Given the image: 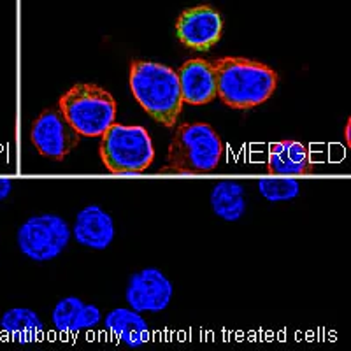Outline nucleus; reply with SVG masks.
I'll use <instances>...</instances> for the list:
<instances>
[{
    "label": "nucleus",
    "instance_id": "obj_1",
    "mask_svg": "<svg viewBox=\"0 0 351 351\" xmlns=\"http://www.w3.org/2000/svg\"><path fill=\"white\" fill-rule=\"evenodd\" d=\"M211 64L216 76V97L230 109L256 108L271 99L278 88V72L262 62L223 56Z\"/></svg>",
    "mask_w": 351,
    "mask_h": 351
},
{
    "label": "nucleus",
    "instance_id": "obj_2",
    "mask_svg": "<svg viewBox=\"0 0 351 351\" xmlns=\"http://www.w3.org/2000/svg\"><path fill=\"white\" fill-rule=\"evenodd\" d=\"M128 81L134 99L156 123L176 127L184 106L176 71L156 62L132 60Z\"/></svg>",
    "mask_w": 351,
    "mask_h": 351
},
{
    "label": "nucleus",
    "instance_id": "obj_3",
    "mask_svg": "<svg viewBox=\"0 0 351 351\" xmlns=\"http://www.w3.org/2000/svg\"><path fill=\"white\" fill-rule=\"evenodd\" d=\"M223 158V141L209 123H183L176 127L162 172L206 174L218 169Z\"/></svg>",
    "mask_w": 351,
    "mask_h": 351
},
{
    "label": "nucleus",
    "instance_id": "obj_4",
    "mask_svg": "<svg viewBox=\"0 0 351 351\" xmlns=\"http://www.w3.org/2000/svg\"><path fill=\"white\" fill-rule=\"evenodd\" d=\"M100 158L112 174H137L148 171L155 160L149 132L139 125L112 123L100 136Z\"/></svg>",
    "mask_w": 351,
    "mask_h": 351
},
{
    "label": "nucleus",
    "instance_id": "obj_5",
    "mask_svg": "<svg viewBox=\"0 0 351 351\" xmlns=\"http://www.w3.org/2000/svg\"><path fill=\"white\" fill-rule=\"evenodd\" d=\"M58 108L81 137H100L116 120L114 99L95 83H77L69 88Z\"/></svg>",
    "mask_w": 351,
    "mask_h": 351
},
{
    "label": "nucleus",
    "instance_id": "obj_6",
    "mask_svg": "<svg viewBox=\"0 0 351 351\" xmlns=\"http://www.w3.org/2000/svg\"><path fill=\"white\" fill-rule=\"evenodd\" d=\"M72 237L69 223L58 215H36L18 228L20 252L34 262H49L64 253Z\"/></svg>",
    "mask_w": 351,
    "mask_h": 351
},
{
    "label": "nucleus",
    "instance_id": "obj_7",
    "mask_svg": "<svg viewBox=\"0 0 351 351\" xmlns=\"http://www.w3.org/2000/svg\"><path fill=\"white\" fill-rule=\"evenodd\" d=\"M30 141L40 155L60 162L77 148L81 136L69 123L60 108H49L44 109L32 123Z\"/></svg>",
    "mask_w": 351,
    "mask_h": 351
},
{
    "label": "nucleus",
    "instance_id": "obj_8",
    "mask_svg": "<svg viewBox=\"0 0 351 351\" xmlns=\"http://www.w3.org/2000/svg\"><path fill=\"white\" fill-rule=\"evenodd\" d=\"M174 287L160 269L148 267L136 272L128 280L125 299L137 313H162L171 304Z\"/></svg>",
    "mask_w": 351,
    "mask_h": 351
},
{
    "label": "nucleus",
    "instance_id": "obj_9",
    "mask_svg": "<svg viewBox=\"0 0 351 351\" xmlns=\"http://www.w3.org/2000/svg\"><path fill=\"white\" fill-rule=\"evenodd\" d=\"M223 34V20L211 5H195L183 11L176 21V36L181 44L195 51H208Z\"/></svg>",
    "mask_w": 351,
    "mask_h": 351
},
{
    "label": "nucleus",
    "instance_id": "obj_10",
    "mask_svg": "<svg viewBox=\"0 0 351 351\" xmlns=\"http://www.w3.org/2000/svg\"><path fill=\"white\" fill-rule=\"evenodd\" d=\"M183 104L206 106L216 99V76L209 60L190 58L176 72Z\"/></svg>",
    "mask_w": 351,
    "mask_h": 351
},
{
    "label": "nucleus",
    "instance_id": "obj_11",
    "mask_svg": "<svg viewBox=\"0 0 351 351\" xmlns=\"http://www.w3.org/2000/svg\"><path fill=\"white\" fill-rule=\"evenodd\" d=\"M72 236L81 246L102 252L111 246L114 239V221L108 211L92 204L81 209L76 215L74 227L71 228Z\"/></svg>",
    "mask_w": 351,
    "mask_h": 351
},
{
    "label": "nucleus",
    "instance_id": "obj_12",
    "mask_svg": "<svg viewBox=\"0 0 351 351\" xmlns=\"http://www.w3.org/2000/svg\"><path fill=\"white\" fill-rule=\"evenodd\" d=\"M102 313L93 304H84L80 297H65L53 307L51 324L62 334H76L100 324Z\"/></svg>",
    "mask_w": 351,
    "mask_h": 351
},
{
    "label": "nucleus",
    "instance_id": "obj_13",
    "mask_svg": "<svg viewBox=\"0 0 351 351\" xmlns=\"http://www.w3.org/2000/svg\"><path fill=\"white\" fill-rule=\"evenodd\" d=\"M267 171L276 176L309 174L315 171L311 152L299 141H280L269 148Z\"/></svg>",
    "mask_w": 351,
    "mask_h": 351
},
{
    "label": "nucleus",
    "instance_id": "obj_14",
    "mask_svg": "<svg viewBox=\"0 0 351 351\" xmlns=\"http://www.w3.org/2000/svg\"><path fill=\"white\" fill-rule=\"evenodd\" d=\"M106 328L114 335L116 341L128 348H141L149 341V325L132 307H116L106 315Z\"/></svg>",
    "mask_w": 351,
    "mask_h": 351
},
{
    "label": "nucleus",
    "instance_id": "obj_15",
    "mask_svg": "<svg viewBox=\"0 0 351 351\" xmlns=\"http://www.w3.org/2000/svg\"><path fill=\"white\" fill-rule=\"evenodd\" d=\"M0 330L9 339L21 344L36 343L43 337L44 324L40 316L28 307H12L0 318Z\"/></svg>",
    "mask_w": 351,
    "mask_h": 351
},
{
    "label": "nucleus",
    "instance_id": "obj_16",
    "mask_svg": "<svg viewBox=\"0 0 351 351\" xmlns=\"http://www.w3.org/2000/svg\"><path fill=\"white\" fill-rule=\"evenodd\" d=\"M211 208L225 221H237L246 211V195L239 181H219L211 190Z\"/></svg>",
    "mask_w": 351,
    "mask_h": 351
},
{
    "label": "nucleus",
    "instance_id": "obj_17",
    "mask_svg": "<svg viewBox=\"0 0 351 351\" xmlns=\"http://www.w3.org/2000/svg\"><path fill=\"white\" fill-rule=\"evenodd\" d=\"M258 192L271 202H285L299 197L300 183L293 178H274V180H260Z\"/></svg>",
    "mask_w": 351,
    "mask_h": 351
},
{
    "label": "nucleus",
    "instance_id": "obj_18",
    "mask_svg": "<svg viewBox=\"0 0 351 351\" xmlns=\"http://www.w3.org/2000/svg\"><path fill=\"white\" fill-rule=\"evenodd\" d=\"M12 183L5 178H0V200H5L9 195H11Z\"/></svg>",
    "mask_w": 351,
    "mask_h": 351
},
{
    "label": "nucleus",
    "instance_id": "obj_19",
    "mask_svg": "<svg viewBox=\"0 0 351 351\" xmlns=\"http://www.w3.org/2000/svg\"><path fill=\"white\" fill-rule=\"evenodd\" d=\"M344 139H346V146H351V120H348L346 128H344Z\"/></svg>",
    "mask_w": 351,
    "mask_h": 351
}]
</instances>
